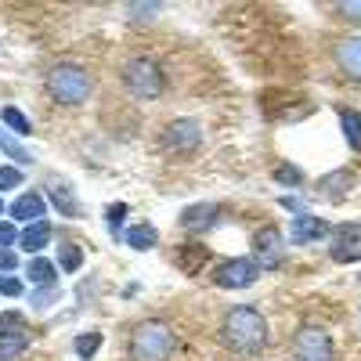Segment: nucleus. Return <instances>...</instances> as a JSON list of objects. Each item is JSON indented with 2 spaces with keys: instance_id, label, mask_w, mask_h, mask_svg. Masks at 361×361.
<instances>
[{
  "instance_id": "obj_10",
  "label": "nucleus",
  "mask_w": 361,
  "mask_h": 361,
  "mask_svg": "<svg viewBox=\"0 0 361 361\" xmlns=\"http://www.w3.org/2000/svg\"><path fill=\"white\" fill-rule=\"evenodd\" d=\"M221 221V206L217 202H192L180 209V231H188V235H206V231H214Z\"/></svg>"
},
{
  "instance_id": "obj_34",
  "label": "nucleus",
  "mask_w": 361,
  "mask_h": 361,
  "mask_svg": "<svg viewBox=\"0 0 361 361\" xmlns=\"http://www.w3.org/2000/svg\"><path fill=\"white\" fill-rule=\"evenodd\" d=\"M0 214H4V202H0Z\"/></svg>"
},
{
  "instance_id": "obj_4",
  "label": "nucleus",
  "mask_w": 361,
  "mask_h": 361,
  "mask_svg": "<svg viewBox=\"0 0 361 361\" xmlns=\"http://www.w3.org/2000/svg\"><path fill=\"white\" fill-rule=\"evenodd\" d=\"M123 87L127 94L137 102H156L163 90H166V73L156 62L152 54H134L130 62L123 66Z\"/></svg>"
},
{
  "instance_id": "obj_9",
  "label": "nucleus",
  "mask_w": 361,
  "mask_h": 361,
  "mask_svg": "<svg viewBox=\"0 0 361 361\" xmlns=\"http://www.w3.org/2000/svg\"><path fill=\"white\" fill-rule=\"evenodd\" d=\"M253 260L260 264V267H282V260H286V238H282V231L279 228H260L257 235H253Z\"/></svg>"
},
{
  "instance_id": "obj_29",
  "label": "nucleus",
  "mask_w": 361,
  "mask_h": 361,
  "mask_svg": "<svg viewBox=\"0 0 361 361\" xmlns=\"http://www.w3.org/2000/svg\"><path fill=\"white\" fill-rule=\"evenodd\" d=\"M40 289H44V293H33V307H47L51 300L58 296V289H54V286H40Z\"/></svg>"
},
{
  "instance_id": "obj_23",
  "label": "nucleus",
  "mask_w": 361,
  "mask_h": 361,
  "mask_svg": "<svg viewBox=\"0 0 361 361\" xmlns=\"http://www.w3.org/2000/svg\"><path fill=\"white\" fill-rule=\"evenodd\" d=\"M98 347H102V333H83V336L73 340V350L80 354V361H90L98 354Z\"/></svg>"
},
{
  "instance_id": "obj_15",
  "label": "nucleus",
  "mask_w": 361,
  "mask_h": 361,
  "mask_svg": "<svg viewBox=\"0 0 361 361\" xmlns=\"http://www.w3.org/2000/svg\"><path fill=\"white\" fill-rule=\"evenodd\" d=\"M336 66L361 83V37H343L336 44Z\"/></svg>"
},
{
  "instance_id": "obj_22",
  "label": "nucleus",
  "mask_w": 361,
  "mask_h": 361,
  "mask_svg": "<svg viewBox=\"0 0 361 361\" xmlns=\"http://www.w3.org/2000/svg\"><path fill=\"white\" fill-rule=\"evenodd\" d=\"M83 267V250L76 243H58V271H80Z\"/></svg>"
},
{
  "instance_id": "obj_5",
  "label": "nucleus",
  "mask_w": 361,
  "mask_h": 361,
  "mask_svg": "<svg viewBox=\"0 0 361 361\" xmlns=\"http://www.w3.org/2000/svg\"><path fill=\"white\" fill-rule=\"evenodd\" d=\"M159 145H163V152H173V156H192L195 148L202 145V127H199V119H192V116L170 119V123L159 130Z\"/></svg>"
},
{
  "instance_id": "obj_27",
  "label": "nucleus",
  "mask_w": 361,
  "mask_h": 361,
  "mask_svg": "<svg viewBox=\"0 0 361 361\" xmlns=\"http://www.w3.org/2000/svg\"><path fill=\"white\" fill-rule=\"evenodd\" d=\"M18 228L11 221H0V250H11V243H18Z\"/></svg>"
},
{
  "instance_id": "obj_2",
  "label": "nucleus",
  "mask_w": 361,
  "mask_h": 361,
  "mask_svg": "<svg viewBox=\"0 0 361 361\" xmlns=\"http://www.w3.org/2000/svg\"><path fill=\"white\" fill-rule=\"evenodd\" d=\"M127 354H130V361H170L177 354V333L159 318L137 322L130 329Z\"/></svg>"
},
{
  "instance_id": "obj_30",
  "label": "nucleus",
  "mask_w": 361,
  "mask_h": 361,
  "mask_svg": "<svg viewBox=\"0 0 361 361\" xmlns=\"http://www.w3.org/2000/svg\"><path fill=\"white\" fill-rule=\"evenodd\" d=\"M279 202H282V209H293V214H296V217H304V202H300L296 195H282Z\"/></svg>"
},
{
  "instance_id": "obj_28",
  "label": "nucleus",
  "mask_w": 361,
  "mask_h": 361,
  "mask_svg": "<svg viewBox=\"0 0 361 361\" xmlns=\"http://www.w3.org/2000/svg\"><path fill=\"white\" fill-rule=\"evenodd\" d=\"M22 293H25V289H22V282H18V279L0 275V296H11V300H15V296H22Z\"/></svg>"
},
{
  "instance_id": "obj_14",
  "label": "nucleus",
  "mask_w": 361,
  "mask_h": 361,
  "mask_svg": "<svg viewBox=\"0 0 361 361\" xmlns=\"http://www.w3.org/2000/svg\"><path fill=\"white\" fill-rule=\"evenodd\" d=\"M44 209H47L44 195L29 188V192H22V195L11 202V217L22 221V224H37V221H44Z\"/></svg>"
},
{
  "instance_id": "obj_19",
  "label": "nucleus",
  "mask_w": 361,
  "mask_h": 361,
  "mask_svg": "<svg viewBox=\"0 0 361 361\" xmlns=\"http://www.w3.org/2000/svg\"><path fill=\"white\" fill-rule=\"evenodd\" d=\"M173 257H177V267L185 271V275H199V260H206V250L199 246V243H185V246H177L173 250Z\"/></svg>"
},
{
  "instance_id": "obj_7",
  "label": "nucleus",
  "mask_w": 361,
  "mask_h": 361,
  "mask_svg": "<svg viewBox=\"0 0 361 361\" xmlns=\"http://www.w3.org/2000/svg\"><path fill=\"white\" fill-rule=\"evenodd\" d=\"M260 264L253 257H231V260H221L214 267V286L217 289H250L257 279H260Z\"/></svg>"
},
{
  "instance_id": "obj_13",
  "label": "nucleus",
  "mask_w": 361,
  "mask_h": 361,
  "mask_svg": "<svg viewBox=\"0 0 361 361\" xmlns=\"http://www.w3.org/2000/svg\"><path fill=\"white\" fill-rule=\"evenodd\" d=\"M329 231H333V224L314 217V214H304V217H293L289 224V243L296 246H307V243H318V238H329Z\"/></svg>"
},
{
  "instance_id": "obj_12",
  "label": "nucleus",
  "mask_w": 361,
  "mask_h": 361,
  "mask_svg": "<svg viewBox=\"0 0 361 361\" xmlns=\"http://www.w3.org/2000/svg\"><path fill=\"white\" fill-rule=\"evenodd\" d=\"M329 257H333L336 264L361 260V224H343L340 235L333 238V246H329Z\"/></svg>"
},
{
  "instance_id": "obj_31",
  "label": "nucleus",
  "mask_w": 361,
  "mask_h": 361,
  "mask_svg": "<svg viewBox=\"0 0 361 361\" xmlns=\"http://www.w3.org/2000/svg\"><path fill=\"white\" fill-rule=\"evenodd\" d=\"M15 267H18V257L11 250H0V271L8 275V271H15Z\"/></svg>"
},
{
  "instance_id": "obj_8",
  "label": "nucleus",
  "mask_w": 361,
  "mask_h": 361,
  "mask_svg": "<svg viewBox=\"0 0 361 361\" xmlns=\"http://www.w3.org/2000/svg\"><path fill=\"white\" fill-rule=\"evenodd\" d=\"M29 340H33V329H29L25 314H18V311L0 314V361L18 357L29 347Z\"/></svg>"
},
{
  "instance_id": "obj_24",
  "label": "nucleus",
  "mask_w": 361,
  "mask_h": 361,
  "mask_svg": "<svg viewBox=\"0 0 361 361\" xmlns=\"http://www.w3.org/2000/svg\"><path fill=\"white\" fill-rule=\"evenodd\" d=\"M123 221H127V202H112L105 209V224L112 235H123Z\"/></svg>"
},
{
  "instance_id": "obj_17",
  "label": "nucleus",
  "mask_w": 361,
  "mask_h": 361,
  "mask_svg": "<svg viewBox=\"0 0 361 361\" xmlns=\"http://www.w3.org/2000/svg\"><path fill=\"white\" fill-rule=\"evenodd\" d=\"M25 275L33 286H54L58 282V264L47 260V257H33V260H25Z\"/></svg>"
},
{
  "instance_id": "obj_3",
  "label": "nucleus",
  "mask_w": 361,
  "mask_h": 361,
  "mask_svg": "<svg viewBox=\"0 0 361 361\" xmlns=\"http://www.w3.org/2000/svg\"><path fill=\"white\" fill-rule=\"evenodd\" d=\"M90 90H94V76H90L83 66L76 62H62L47 73V94L51 102L66 105V109H76L90 98Z\"/></svg>"
},
{
  "instance_id": "obj_20",
  "label": "nucleus",
  "mask_w": 361,
  "mask_h": 361,
  "mask_svg": "<svg viewBox=\"0 0 361 361\" xmlns=\"http://www.w3.org/2000/svg\"><path fill=\"white\" fill-rule=\"evenodd\" d=\"M340 130H343L347 145L361 156V112H357V109H343V112H340Z\"/></svg>"
},
{
  "instance_id": "obj_18",
  "label": "nucleus",
  "mask_w": 361,
  "mask_h": 361,
  "mask_svg": "<svg viewBox=\"0 0 361 361\" xmlns=\"http://www.w3.org/2000/svg\"><path fill=\"white\" fill-rule=\"evenodd\" d=\"M123 238H127V246H130V250L148 253V250H156L159 231H156L152 224H134V228H127V231H123Z\"/></svg>"
},
{
  "instance_id": "obj_16",
  "label": "nucleus",
  "mask_w": 361,
  "mask_h": 361,
  "mask_svg": "<svg viewBox=\"0 0 361 361\" xmlns=\"http://www.w3.org/2000/svg\"><path fill=\"white\" fill-rule=\"evenodd\" d=\"M51 243V224L47 221H37V224H29V228H22V235H18V246L25 250V253H33V257H40V250Z\"/></svg>"
},
{
  "instance_id": "obj_33",
  "label": "nucleus",
  "mask_w": 361,
  "mask_h": 361,
  "mask_svg": "<svg viewBox=\"0 0 361 361\" xmlns=\"http://www.w3.org/2000/svg\"><path fill=\"white\" fill-rule=\"evenodd\" d=\"M340 15H343V18H361V4L347 0V4H340Z\"/></svg>"
},
{
  "instance_id": "obj_35",
  "label": "nucleus",
  "mask_w": 361,
  "mask_h": 361,
  "mask_svg": "<svg viewBox=\"0 0 361 361\" xmlns=\"http://www.w3.org/2000/svg\"><path fill=\"white\" fill-rule=\"evenodd\" d=\"M357 318H361V307H357Z\"/></svg>"
},
{
  "instance_id": "obj_6",
  "label": "nucleus",
  "mask_w": 361,
  "mask_h": 361,
  "mask_svg": "<svg viewBox=\"0 0 361 361\" xmlns=\"http://www.w3.org/2000/svg\"><path fill=\"white\" fill-rule=\"evenodd\" d=\"M293 361H336L333 340L318 325H300L293 333Z\"/></svg>"
},
{
  "instance_id": "obj_11",
  "label": "nucleus",
  "mask_w": 361,
  "mask_h": 361,
  "mask_svg": "<svg viewBox=\"0 0 361 361\" xmlns=\"http://www.w3.org/2000/svg\"><path fill=\"white\" fill-rule=\"evenodd\" d=\"M47 199H51V206L58 209L62 217H83V206H80V195L73 192V185L69 180H62V177H51L47 180Z\"/></svg>"
},
{
  "instance_id": "obj_1",
  "label": "nucleus",
  "mask_w": 361,
  "mask_h": 361,
  "mask_svg": "<svg viewBox=\"0 0 361 361\" xmlns=\"http://www.w3.org/2000/svg\"><path fill=\"white\" fill-rule=\"evenodd\" d=\"M221 343L238 357H257L267 347V318L250 304H235L221 322Z\"/></svg>"
},
{
  "instance_id": "obj_26",
  "label": "nucleus",
  "mask_w": 361,
  "mask_h": 361,
  "mask_svg": "<svg viewBox=\"0 0 361 361\" xmlns=\"http://www.w3.org/2000/svg\"><path fill=\"white\" fill-rule=\"evenodd\" d=\"M22 185V170L18 166H0V192H11Z\"/></svg>"
},
{
  "instance_id": "obj_21",
  "label": "nucleus",
  "mask_w": 361,
  "mask_h": 361,
  "mask_svg": "<svg viewBox=\"0 0 361 361\" xmlns=\"http://www.w3.org/2000/svg\"><path fill=\"white\" fill-rule=\"evenodd\" d=\"M0 123L11 127L18 137H29V134H33V123H29V116H25L18 105H4V109H0Z\"/></svg>"
},
{
  "instance_id": "obj_32",
  "label": "nucleus",
  "mask_w": 361,
  "mask_h": 361,
  "mask_svg": "<svg viewBox=\"0 0 361 361\" xmlns=\"http://www.w3.org/2000/svg\"><path fill=\"white\" fill-rule=\"evenodd\" d=\"M156 11H159V4H137V8H130L134 18H148V15H156Z\"/></svg>"
},
{
  "instance_id": "obj_25",
  "label": "nucleus",
  "mask_w": 361,
  "mask_h": 361,
  "mask_svg": "<svg viewBox=\"0 0 361 361\" xmlns=\"http://www.w3.org/2000/svg\"><path fill=\"white\" fill-rule=\"evenodd\" d=\"M275 180H279V185H289V188H300V185H304V173H300V166L279 163L275 166Z\"/></svg>"
}]
</instances>
